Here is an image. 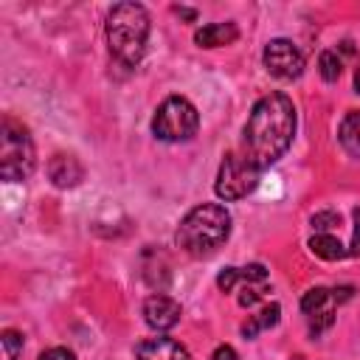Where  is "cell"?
Returning a JSON list of instances; mask_svg holds the SVG:
<instances>
[{
    "mask_svg": "<svg viewBox=\"0 0 360 360\" xmlns=\"http://www.w3.org/2000/svg\"><path fill=\"white\" fill-rule=\"evenodd\" d=\"M295 135V104L284 93L262 96L245 124V155L264 172L292 143Z\"/></svg>",
    "mask_w": 360,
    "mask_h": 360,
    "instance_id": "1",
    "label": "cell"
},
{
    "mask_svg": "<svg viewBox=\"0 0 360 360\" xmlns=\"http://www.w3.org/2000/svg\"><path fill=\"white\" fill-rule=\"evenodd\" d=\"M110 53L118 65L135 68L146 53L149 39V14L141 3H118L110 8L104 22Z\"/></svg>",
    "mask_w": 360,
    "mask_h": 360,
    "instance_id": "2",
    "label": "cell"
},
{
    "mask_svg": "<svg viewBox=\"0 0 360 360\" xmlns=\"http://www.w3.org/2000/svg\"><path fill=\"white\" fill-rule=\"evenodd\" d=\"M231 233V214L219 202H202L191 208L177 225V245L188 256L214 253Z\"/></svg>",
    "mask_w": 360,
    "mask_h": 360,
    "instance_id": "3",
    "label": "cell"
},
{
    "mask_svg": "<svg viewBox=\"0 0 360 360\" xmlns=\"http://www.w3.org/2000/svg\"><path fill=\"white\" fill-rule=\"evenodd\" d=\"M34 166H37V149H34L28 129L22 124H17L14 118H6L3 129H0V174H3V180L20 183V180L31 177Z\"/></svg>",
    "mask_w": 360,
    "mask_h": 360,
    "instance_id": "4",
    "label": "cell"
},
{
    "mask_svg": "<svg viewBox=\"0 0 360 360\" xmlns=\"http://www.w3.org/2000/svg\"><path fill=\"white\" fill-rule=\"evenodd\" d=\"M197 127H200L197 107H194L188 98H183V96H169V98L158 107V112H155V118H152V132H155V138H160V141H166V143H180V141L194 138Z\"/></svg>",
    "mask_w": 360,
    "mask_h": 360,
    "instance_id": "5",
    "label": "cell"
},
{
    "mask_svg": "<svg viewBox=\"0 0 360 360\" xmlns=\"http://www.w3.org/2000/svg\"><path fill=\"white\" fill-rule=\"evenodd\" d=\"M259 177H262V169L245 152H231L219 163L214 191H217L219 200H228V202L242 200L259 186Z\"/></svg>",
    "mask_w": 360,
    "mask_h": 360,
    "instance_id": "6",
    "label": "cell"
},
{
    "mask_svg": "<svg viewBox=\"0 0 360 360\" xmlns=\"http://www.w3.org/2000/svg\"><path fill=\"white\" fill-rule=\"evenodd\" d=\"M352 295V287H315L309 292H304L301 298V312L307 315L309 332L321 335L323 329H329L335 323V312L338 307Z\"/></svg>",
    "mask_w": 360,
    "mask_h": 360,
    "instance_id": "7",
    "label": "cell"
},
{
    "mask_svg": "<svg viewBox=\"0 0 360 360\" xmlns=\"http://www.w3.org/2000/svg\"><path fill=\"white\" fill-rule=\"evenodd\" d=\"M262 62L276 79H298L304 70V53L290 39H270L264 45Z\"/></svg>",
    "mask_w": 360,
    "mask_h": 360,
    "instance_id": "8",
    "label": "cell"
},
{
    "mask_svg": "<svg viewBox=\"0 0 360 360\" xmlns=\"http://www.w3.org/2000/svg\"><path fill=\"white\" fill-rule=\"evenodd\" d=\"M180 315H183L180 304H177L174 298L163 295V292L149 295V298L143 301V321H146L155 332H166V329L177 326V323H180Z\"/></svg>",
    "mask_w": 360,
    "mask_h": 360,
    "instance_id": "9",
    "label": "cell"
},
{
    "mask_svg": "<svg viewBox=\"0 0 360 360\" xmlns=\"http://www.w3.org/2000/svg\"><path fill=\"white\" fill-rule=\"evenodd\" d=\"M48 177H51V183H53L56 188H73V186L82 183L84 166L79 163V158L59 152V155H53V158L48 160Z\"/></svg>",
    "mask_w": 360,
    "mask_h": 360,
    "instance_id": "10",
    "label": "cell"
},
{
    "mask_svg": "<svg viewBox=\"0 0 360 360\" xmlns=\"http://www.w3.org/2000/svg\"><path fill=\"white\" fill-rule=\"evenodd\" d=\"M135 354H138V360H191L183 343H177L172 338H163V335L141 340Z\"/></svg>",
    "mask_w": 360,
    "mask_h": 360,
    "instance_id": "11",
    "label": "cell"
},
{
    "mask_svg": "<svg viewBox=\"0 0 360 360\" xmlns=\"http://www.w3.org/2000/svg\"><path fill=\"white\" fill-rule=\"evenodd\" d=\"M239 37V28L228 20V22H208L202 28H197L194 42L200 48H219V45H231Z\"/></svg>",
    "mask_w": 360,
    "mask_h": 360,
    "instance_id": "12",
    "label": "cell"
},
{
    "mask_svg": "<svg viewBox=\"0 0 360 360\" xmlns=\"http://www.w3.org/2000/svg\"><path fill=\"white\" fill-rule=\"evenodd\" d=\"M278 315H281V307H278V304H264L256 315H250V318L242 323V335H245V338H256L259 332L276 326V323H278Z\"/></svg>",
    "mask_w": 360,
    "mask_h": 360,
    "instance_id": "13",
    "label": "cell"
},
{
    "mask_svg": "<svg viewBox=\"0 0 360 360\" xmlns=\"http://www.w3.org/2000/svg\"><path fill=\"white\" fill-rule=\"evenodd\" d=\"M338 138H340V143H343V149H346L349 155L360 158V110H354V112H349V115L343 118Z\"/></svg>",
    "mask_w": 360,
    "mask_h": 360,
    "instance_id": "14",
    "label": "cell"
},
{
    "mask_svg": "<svg viewBox=\"0 0 360 360\" xmlns=\"http://www.w3.org/2000/svg\"><path fill=\"white\" fill-rule=\"evenodd\" d=\"M309 250H312L318 259H326V262H338V259L346 256L343 245H340L332 233H315V236L309 239Z\"/></svg>",
    "mask_w": 360,
    "mask_h": 360,
    "instance_id": "15",
    "label": "cell"
},
{
    "mask_svg": "<svg viewBox=\"0 0 360 360\" xmlns=\"http://www.w3.org/2000/svg\"><path fill=\"white\" fill-rule=\"evenodd\" d=\"M318 70H321V79L323 82H338V76L343 70V62H340L338 51H323L318 56Z\"/></svg>",
    "mask_w": 360,
    "mask_h": 360,
    "instance_id": "16",
    "label": "cell"
},
{
    "mask_svg": "<svg viewBox=\"0 0 360 360\" xmlns=\"http://www.w3.org/2000/svg\"><path fill=\"white\" fill-rule=\"evenodd\" d=\"M267 292H270L267 281H248V284H242V287H239L236 301H239V307H253V304H256V301H262Z\"/></svg>",
    "mask_w": 360,
    "mask_h": 360,
    "instance_id": "17",
    "label": "cell"
},
{
    "mask_svg": "<svg viewBox=\"0 0 360 360\" xmlns=\"http://www.w3.org/2000/svg\"><path fill=\"white\" fill-rule=\"evenodd\" d=\"M0 343H3V360H17L22 354V335L20 332L6 329L3 338H0Z\"/></svg>",
    "mask_w": 360,
    "mask_h": 360,
    "instance_id": "18",
    "label": "cell"
},
{
    "mask_svg": "<svg viewBox=\"0 0 360 360\" xmlns=\"http://www.w3.org/2000/svg\"><path fill=\"white\" fill-rule=\"evenodd\" d=\"M340 222V217L335 214V211H321V214H315L312 217V228L315 231H321V233H326L332 225H338Z\"/></svg>",
    "mask_w": 360,
    "mask_h": 360,
    "instance_id": "19",
    "label": "cell"
},
{
    "mask_svg": "<svg viewBox=\"0 0 360 360\" xmlns=\"http://www.w3.org/2000/svg\"><path fill=\"white\" fill-rule=\"evenodd\" d=\"M354 231H352V248H349V256H360V208H354Z\"/></svg>",
    "mask_w": 360,
    "mask_h": 360,
    "instance_id": "20",
    "label": "cell"
},
{
    "mask_svg": "<svg viewBox=\"0 0 360 360\" xmlns=\"http://www.w3.org/2000/svg\"><path fill=\"white\" fill-rule=\"evenodd\" d=\"M37 360H76V357H73V352H68V349H62V346H53V349L42 352Z\"/></svg>",
    "mask_w": 360,
    "mask_h": 360,
    "instance_id": "21",
    "label": "cell"
},
{
    "mask_svg": "<svg viewBox=\"0 0 360 360\" xmlns=\"http://www.w3.org/2000/svg\"><path fill=\"white\" fill-rule=\"evenodd\" d=\"M211 360H239V354H236L231 346H225V343H222V346H217V349H214Z\"/></svg>",
    "mask_w": 360,
    "mask_h": 360,
    "instance_id": "22",
    "label": "cell"
},
{
    "mask_svg": "<svg viewBox=\"0 0 360 360\" xmlns=\"http://www.w3.org/2000/svg\"><path fill=\"white\" fill-rule=\"evenodd\" d=\"M174 11H177L180 17H186V20H194V11H191V8H180V6H177Z\"/></svg>",
    "mask_w": 360,
    "mask_h": 360,
    "instance_id": "23",
    "label": "cell"
},
{
    "mask_svg": "<svg viewBox=\"0 0 360 360\" xmlns=\"http://www.w3.org/2000/svg\"><path fill=\"white\" fill-rule=\"evenodd\" d=\"M354 90L360 93V65H357V70H354Z\"/></svg>",
    "mask_w": 360,
    "mask_h": 360,
    "instance_id": "24",
    "label": "cell"
}]
</instances>
